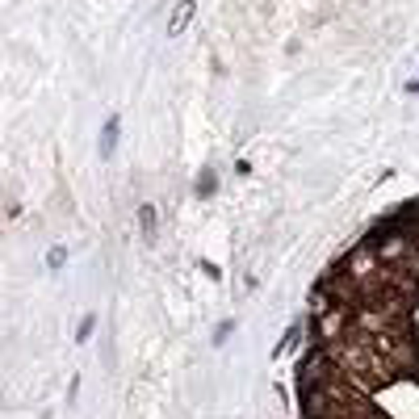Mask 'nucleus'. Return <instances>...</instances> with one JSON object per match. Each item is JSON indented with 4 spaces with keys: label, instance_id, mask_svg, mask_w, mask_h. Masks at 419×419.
<instances>
[{
    "label": "nucleus",
    "instance_id": "nucleus-1",
    "mask_svg": "<svg viewBox=\"0 0 419 419\" xmlns=\"http://www.w3.org/2000/svg\"><path fill=\"white\" fill-rule=\"evenodd\" d=\"M189 17H193V0H181V9H176L172 21H168V34H181V30L189 25Z\"/></svg>",
    "mask_w": 419,
    "mask_h": 419
},
{
    "label": "nucleus",
    "instance_id": "nucleus-2",
    "mask_svg": "<svg viewBox=\"0 0 419 419\" xmlns=\"http://www.w3.org/2000/svg\"><path fill=\"white\" fill-rule=\"evenodd\" d=\"M101 139H105V143H101V151L110 155V151L118 147V118H110V122H105V134H101Z\"/></svg>",
    "mask_w": 419,
    "mask_h": 419
}]
</instances>
